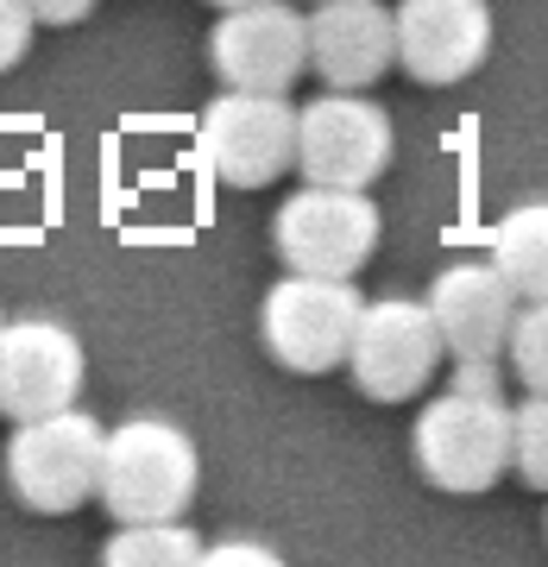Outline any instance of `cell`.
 <instances>
[{"label":"cell","instance_id":"8fae6325","mask_svg":"<svg viewBox=\"0 0 548 567\" xmlns=\"http://www.w3.org/2000/svg\"><path fill=\"white\" fill-rule=\"evenodd\" d=\"M397 32V70L423 89L467 82L492 51V7L486 0H404L391 7Z\"/></svg>","mask_w":548,"mask_h":567},{"label":"cell","instance_id":"7402d4cb","mask_svg":"<svg viewBox=\"0 0 548 567\" xmlns=\"http://www.w3.org/2000/svg\"><path fill=\"white\" fill-rule=\"evenodd\" d=\"M215 7H246V0H215Z\"/></svg>","mask_w":548,"mask_h":567},{"label":"cell","instance_id":"7c38bea8","mask_svg":"<svg viewBox=\"0 0 548 567\" xmlns=\"http://www.w3.org/2000/svg\"><path fill=\"white\" fill-rule=\"evenodd\" d=\"M428 316H435V334L454 360H498L510 334V316H517V290L498 278V265H447L442 278L428 284Z\"/></svg>","mask_w":548,"mask_h":567},{"label":"cell","instance_id":"9a60e30c","mask_svg":"<svg viewBox=\"0 0 548 567\" xmlns=\"http://www.w3.org/2000/svg\"><path fill=\"white\" fill-rule=\"evenodd\" d=\"M107 567H196L203 561V536L183 517H158V524H121L102 543Z\"/></svg>","mask_w":548,"mask_h":567},{"label":"cell","instance_id":"5b68a950","mask_svg":"<svg viewBox=\"0 0 548 567\" xmlns=\"http://www.w3.org/2000/svg\"><path fill=\"white\" fill-rule=\"evenodd\" d=\"M196 145L227 189H265L297 171V107L271 89H221L196 121Z\"/></svg>","mask_w":548,"mask_h":567},{"label":"cell","instance_id":"30bf717a","mask_svg":"<svg viewBox=\"0 0 548 567\" xmlns=\"http://www.w3.org/2000/svg\"><path fill=\"white\" fill-rule=\"evenodd\" d=\"M89 360L82 341L58 316H20L0 322V416H44V410H70L82 398Z\"/></svg>","mask_w":548,"mask_h":567},{"label":"cell","instance_id":"2e32d148","mask_svg":"<svg viewBox=\"0 0 548 567\" xmlns=\"http://www.w3.org/2000/svg\"><path fill=\"white\" fill-rule=\"evenodd\" d=\"M510 466L529 492H548V391H529L510 410Z\"/></svg>","mask_w":548,"mask_h":567},{"label":"cell","instance_id":"3957f363","mask_svg":"<svg viewBox=\"0 0 548 567\" xmlns=\"http://www.w3.org/2000/svg\"><path fill=\"white\" fill-rule=\"evenodd\" d=\"M102 435L107 429L95 416L70 410H44V416H25L7 435V492L20 498L25 511L39 517H70L95 498V480H102Z\"/></svg>","mask_w":548,"mask_h":567},{"label":"cell","instance_id":"7a4b0ae2","mask_svg":"<svg viewBox=\"0 0 548 567\" xmlns=\"http://www.w3.org/2000/svg\"><path fill=\"white\" fill-rule=\"evenodd\" d=\"M410 461L435 492H492L510 473V404L498 391H442L410 423Z\"/></svg>","mask_w":548,"mask_h":567},{"label":"cell","instance_id":"e0dca14e","mask_svg":"<svg viewBox=\"0 0 548 567\" xmlns=\"http://www.w3.org/2000/svg\"><path fill=\"white\" fill-rule=\"evenodd\" d=\"M505 347H510V372L524 379V391H548V297L517 303Z\"/></svg>","mask_w":548,"mask_h":567},{"label":"cell","instance_id":"52a82bcc","mask_svg":"<svg viewBox=\"0 0 548 567\" xmlns=\"http://www.w3.org/2000/svg\"><path fill=\"white\" fill-rule=\"evenodd\" d=\"M379 203L365 189H334V183H303L278 221H271V246L290 271H322V278H353L372 252H379Z\"/></svg>","mask_w":548,"mask_h":567},{"label":"cell","instance_id":"d6986e66","mask_svg":"<svg viewBox=\"0 0 548 567\" xmlns=\"http://www.w3.org/2000/svg\"><path fill=\"white\" fill-rule=\"evenodd\" d=\"M25 7H32L39 25H82L95 13V0H25Z\"/></svg>","mask_w":548,"mask_h":567},{"label":"cell","instance_id":"ffe728a7","mask_svg":"<svg viewBox=\"0 0 548 567\" xmlns=\"http://www.w3.org/2000/svg\"><path fill=\"white\" fill-rule=\"evenodd\" d=\"M203 561H208V567H221V561H259V567H278V555H271L265 543H221V548H208V543H203Z\"/></svg>","mask_w":548,"mask_h":567},{"label":"cell","instance_id":"44dd1931","mask_svg":"<svg viewBox=\"0 0 548 567\" xmlns=\"http://www.w3.org/2000/svg\"><path fill=\"white\" fill-rule=\"evenodd\" d=\"M454 385L461 391H498V365L492 360H461L454 365Z\"/></svg>","mask_w":548,"mask_h":567},{"label":"cell","instance_id":"ac0fdd59","mask_svg":"<svg viewBox=\"0 0 548 567\" xmlns=\"http://www.w3.org/2000/svg\"><path fill=\"white\" fill-rule=\"evenodd\" d=\"M32 32H39L32 7H25V0H0V76L32 51Z\"/></svg>","mask_w":548,"mask_h":567},{"label":"cell","instance_id":"9c48e42d","mask_svg":"<svg viewBox=\"0 0 548 567\" xmlns=\"http://www.w3.org/2000/svg\"><path fill=\"white\" fill-rule=\"evenodd\" d=\"M208 70L227 89H271L290 95V82L309 70V20L285 0H246L221 7L208 32Z\"/></svg>","mask_w":548,"mask_h":567},{"label":"cell","instance_id":"8992f818","mask_svg":"<svg viewBox=\"0 0 548 567\" xmlns=\"http://www.w3.org/2000/svg\"><path fill=\"white\" fill-rule=\"evenodd\" d=\"M442 353L447 347L435 334L428 303L379 297V303H360V322H353V341H347L341 365L360 398H372V404H410L416 391H428Z\"/></svg>","mask_w":548,"mask_h":567},{"label":"cell","instance_id":"277c9868","mask_svg":"<svg viewBox=\"0 0 548 567\" xmlns=\"http://www.w3.org/2000/svg\"><path fill=\"white\" fill-rule=\"evenodd\" d=\"M360 322V290L353 278H322V271H285L259 303V341L265 353L297 372V379H322L347 360Z\"/></svg>","mask_w":548,"mask_h":567},{"label":"cell","instance_id":"5bb4252c","mask_svg":"<svg viewBox=\"0 0 548 567\" xmlns=\"http://www.w3.org/2000/svg\"><path fill=\"white\" fill-rule=\"evenodd\" d=\"M492 265L517 290V303L548 297V203L510 208L505 221L492 227Z\"/></svg>","mask_w":548,"mask_h":567},{"label":"cell","instance_id":"603a6c76","mask_svg":"<svg viewBox=\"0 0 548 567\" xmlns=\"http://www.w3.org/2000/svg\"><path fill=\"white\" fill-rule=\"evenodd\" d=\"M0 322H7V316H0Z\"/></svg>","mask_w":548,"mask_h":567},{"label":"cell","instance_id":"ba28073f","mask_svg":"<svg viewBox=\"0 0 548 567\" xmlns=\"http://www.w3.org/2000/svg\"><path fill=\"white\" fill-rule=\"evenodd\" d=\"M391 114L365 89H328L297 107V171L303 183L372 189L391 164Z\"/></svg>","mask_w":548,"mask_h":567},{"label":"cell","instance_id":"6da1fadb","mask_svg":"<svg viewBox=\"0 0 548 567\" xmlns=\"http://www.w3.org/2000/svg\"><path fill=\"white\" fill-rule=\"evenodd\" d=\"M196 486H203V454L189 442V429H177L170 416H126L102 435L95 498L114 524L183 517L196 505Z\"/></svg>","mask_w":548,"mask_h":567},{"label":"cell","instance_id":"4fadbf2b","mask_svg":"<svg viewBox=\"0 0 548 567\" xmlns=\"http://www.w3.org/2000/svg\"><path fill=\"white\" fill-rule=\"evenodd\" d=\"M397 63L391 7L379 0H316L309 13V70L328 89H372Z\"/></svg>","mask_w":548,"mask_h":567}]
</instances>
